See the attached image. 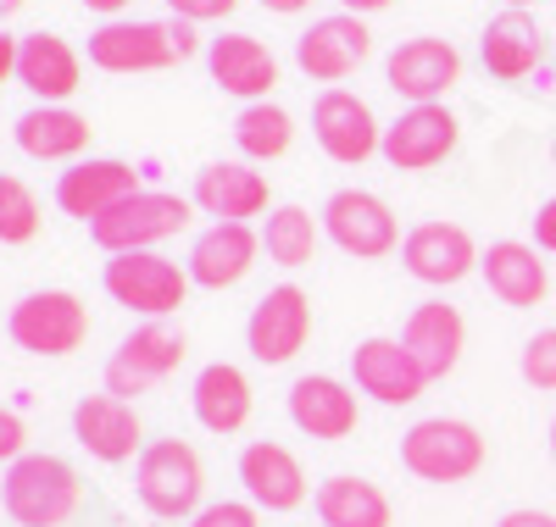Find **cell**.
Wrapping results in <instances>:
<instances>
[{"label": "cell", "mask_w": 556, "mask_h": 527, "mask_svg": "<svg viewBox=\"0 0 556 527\" xmlns=\"http://www.w3.org/2000/svg\"><path fill=\"white\" fill-rule=\"evenodd\" d=\"M201 51V34L195 23L184 17H167V23H101L89 34V67L101 73H162V67H178Z\"/></svg>", "instance_id": "obj_1"}, {"label": "cell", "mask_w": 556, "mask_h": 527, "mask_svg": "<svg viewBox=\"0 0 556 527\" xmlns=\"http://www.w3.org/2000/svg\"><path fill=\"white\" fill-rule=\"evenodd\" d=\"M78 472L62 455H17L0 477V505L17 527H62L78 511Z\"/></svg>", "instance_id": "obj_2"}, {"label": "cell", "mask_w": 556, "mask_h": 527, "mask_svg": "<svg viewBox=\"0 0 556 527\" xmlns=\"http://www.w3.org/2000/svg\"><path fill=\"white\" fill-rule=\"evenodd\" d=\"M484 455V434L462 416H424L401 434V466L424 484H468Z\"/></svg>", "instance_id": "obj_3"}, {"label": "cell", "mask_w": 556, "mask_h": 527, "mask_svg": "<svg viewBox=\"0 0 556 527\" xmlns=\"http://www.w3.org/2000/svg\"><path fill=\"white\" fill-rule=\"evenodd\" d=\"M134 494L151 516L162 522H178V516H195L206 511L201 494H206V472H201V455L184 445V439H156L139 450L134 461Z\"/></svg>", "instance_id": "obj_4"}, {"label": "cell", "mask_w": 556, "mask_h": 527, "mask_svg": "<svg viewBox=\"0 0 556 527\" xmlns=\"http://www.w3.org/2000/svg\"><path fill=\"white\" fill-rule=\"evenodd\" d=\"M101 283H106V295L117 306L162 322V317H173L184 306V295H190V267H178V261H167L156 250H123V256L106 261Z\"/></svg>", "instance_id": "obj_5"}, {"label": "cell", "mask_w": 556, "mask_h": 527, "mask_svg": "<svg viewBox=\"0 0 556 527\" xmlns=\"http://www.w3.org/2000/svg\"><path fill=\"white\" fill-rule=\"evenodd\" d=\"M190 206L195 201L167 195V189H139V195H128L123 206H112L106 217L89 222V239L112 256L151 250V245H162V239H173L178 228H190Z\"/></svg>", "instance_id": "obj_6"}, {"label": "cell", "mask_w": 556, "mask_h": 527, "mask_svg": "<svg viewBox=\"0 0 556 527\" xmlns=\"http://www.w3.org/2000/svg\"><path fill=\"white\" fill-rule=\"evenodd\" d=\"M7 333L28 356H73L89 339V306L73 290H34L12 306Z\"/></svg>", "instance_id": "obj_7"}, {"label": "cell", "mask_w": 556, "mask_h": 527, "mask_svg": "<svg viewBox=\"0 0 556 527\" xmlns=\"http://www.w3.org/2000/svg\"><path fill=\"white\" fill-rule=\"evenodd\" d=\"M184 333L167 327V322H146V327H134L128 339L112 350L106 361V395L117 400H134V395H151L156 383H167L184 361Z\"/></svg>", "instance_id": "obj_8"}, {"label": "cell", "mask_w": 556, "mask_h": 527, "mask_svg": "<svg viewBox=\"0 0 556 527\" xmlns=\"http://www.w3.org/2000/svg\"><path fill=\"white\" fill-rule=\"evenodd\" d=\"M312 339V295L301 290V283H278V290H267L245 322V350L251 361L262 367H285L306 350Z\"/></svg>", "instance_id": "obj_9"}, {"label": "cell", "mask_w": 556, "mask_h": 527, "mask_svg": "<svg viewBox=\"0 0 556 527\" xmlns=\"http://www.w3.org/2000/svg\"><path fill=\"white\" fill-rule=\"evenodd\" d=\"M312 139L340 167H362L374 151H384V128H379L374 106L351 89H323L312 101Z\"/></svg>", "instance_id": "obj_10"}, {"label": "cell", "mask_w": 556, "mask_h": 527, "mask_svg": "<svg viewBox=\"0 0 556 527\" xmlns=\"http://www.w3.org/2000/svg\"><path fill=\"white\" fill-rule=\"evenodd\" d=\"M323 233L356 261H379L401 245L395 211L379 195H367V189H340V195H329V206H323Z\"/></svg>", "instance_id": "obj_11"}, {"label": "cell", "mask_w": 556, "mask_h": 527, "mask_svg": "<svg viewBox=\"0 0 556 527\" xmlns=\"http://www.w3.org/2000/svg\"><path fill=\"white\" fill-rule=\"evenodd\" d=\"M367 51H374V34H367V23L351 17V12L317 17V23L295 39L301 73H306L312 83H329V89H340V78H351V73L367 62Z\"/></svg>", "instance_id": "obj_12"}, {"label": "cell", "mask_w": 556, "mask_h": 527, "mask_svg": "<svg viewBox=\"0 0 556 527\" xmlns=\"http://www.w3.org/2000/svg\"><path fill=\"white\" fill-rule=\"evenodd\" d=\"M462 78V56L451 39H434V34H417V39H401L390 62H384V83L412 106H434L440 94Z\"/></svg>", "instance_id": "obj_13"}, {"label": "cell", "mask_w": 556, "mask_h": 527, "mask_svg": "<svg viewBox=\"0 0 556 527\" xmlns=\"http://www.w3.org/2000/svg\"><path fill=\"white\" fill-rule=\"evenodd\" d=\"M479 245L468 228L456 222H417L406 239H401V261L417 283H434V290H451V283H462L473 267H479Z\"/></svg>", "instance_id": "obj_14"}, {"label": "cell", "mask_w": 556, "mask_h": 527, "mask_svg": "<svg viewBox=\"0 0 556 527\" xmlns=\"http://www.w3.org/2000/svg\"><path fill=\"white\" fill-rule=\"evenodd\" d=\"M462 139V123L434 101V106H406L390 128H384V162L395 172H429L440 167Z\"/></svg>", "instance_id": "obj_15"}, {"label": "cell", "mask_w": 556, "mask_h": 527, "mask_svg": "<svg viewBox=\"0 0 556 527\" xmlns=\"http://www.w3.org/2000/svg\"><path fill=\"white\" fill-rule=\"evenodd\" d=\"M351 377H356V389L379 406H412L429 389V377L412 361V350L401 339H384V333H374V339H362L351 350Z\"/></svg>", "instance_id": "obj_16"}, {"label": "cell", "mask_w": 556, "mask_h": 527, "mask_svg": "<svg viewBox=\"0 0 556 527\" xmlns=\"http://www.w3.org/2000/svg\"><path fill=\"white\" fill-rule=\"evenodd\" d=\"M128 195H139V172L117 156H89V162H73L62 178H56V206L78 222H96L106 217L112 206H123Z\"/></svg>", "instance_id": "obj_17"}, {"label": "cell", "mask_w": 556, "mask_h": 527, "mask_svg": "<svg viewBox=\"0 0 556 527\" xmlns=\"http://www.w3.org/2000/svg\"><path fill=\"white\" fill-rule=\"evenodd\" d=\"M479 62L501 83H518V78L540 73V62H545V28H540V17L529 7L495 12L484 23V34H479Z\"/></svg>", "instance_id": "obj_18"}, {"label": "cell", "mask_w": 556, "mask_h": 527, "mask_svg": "<svg viewBox=\"0 0 556 527\" xmlns=\"http://www.w3.org/2000/svg\"><path fill=\"white\" fill-rule=\"evenodd\" d=\"M206 73L223 94H240V101H267L278 83V62L256 34H217L206 44Z\"/></svg>", "instance_id": "obj_19"}, {"label": "cell", "mask_w": 556, "mask_h": 527, "mask_svg": "<svg viewBox=\"0 0 556 527\" xmlns=\"http://www.w3.org/2000/svg\"><path fill=\"white\" fill-rule=\"evenodd\" d=\"M240 484H245L256 511H295V505H306V472H301L295 450L273 445V439H256V445L240 450Z\"/></svg>", "instance_id": "obj_20"}, {"label": "cell", "mask_w": 556, "mask_h": 527, "mask_svg": "<svg viewBox=\"0 0 556 527\" xmlns=\"http://www.w3.org/2000/svg\"><path fill=\"white\" fill-rule=\"evenodd\" d=\"M73 439L96 455V461H106V466L128 461V455L139 450V411H134V400L84 395V400L73 406Z\"/></svg>", "instance_id": "obj_21"}, {"label": "cell", "mask_w": 556, "mask_h": 527, "mask_svg": "<svg viewBox=\"0 0 556 527\" xmlns=\"http://www.w3.org/2000/svg\"><path fill=\"white\" fill-rule=\"evenodd\" d=\"M479 272H484V283H490V295H495L501 306H513V311L540 306L545 290H551V272H545L540 250L523 245V239H495V245L479 256Z\"/></svg>", "instance_id": "obj_22"}, {"label": "cell", "mask_w": 556, "mask_h": 527, "mask_svg": "<svg viewBox=\"0 0 556 527\" xmlns=\"http://www.w3.org/2000/svg\"><path fill=\"white\" fill-rule=\"evenodd\" d=\"M462 339H468V322H462V311L445 306V300H424V306L406 317V327H401V345L412 350V361L424 367L429 383L445 377V372H456Z\"/></svg>", "instance_id": "obj_23"}, {"label": "cell", "mask_w": 556, "mask_h": 527, "mask_svg": "<svg viewBox=\"0 0 556 527\" xmlns=\"http://www.w3.org/2000/svg\"><path fill=\"white\" fill-rule=\"evenodd\" d=\"M256 250H262V239L245 222H212L190 245V283H201V290H235L256 267Z\"/></svg>", "instance_id": "obj_24"}, {"label": "cell", "mask_w": 556, "mask_h": 527, "mask_svg": "<svg viewBox=\"0 0 556 527\" xmlns=\"http://www.w3.org/2000/svg\"><path fill=\"white\" fill-rule=\"evenodd\" d=\"M84 62L62 34H23V56H17V83L39 94V106H62L67 94H78Z\"/></svg>", "instance_id": "obj_25"}, {"label": "cell", "mask_w": 556, "mask_h": 527, "mask_svg": "<svg viewBox=\"0 0 556 527\" xmlns=\"http://www.w3.org/2000/svg\"><path fill=\"white\" fill-rule=\"evenodd\" d=\"M206 217L217 222H245L267 211V178L251 172L245 162H206L195 172V195H190Z\"/></svg>", "instance_id": "obj_26"}, {"label": "cell", "mask_w": 556, "mask_h": 527, "mask_svg": "<svg viewBox=\"0 0 556 527\" xmlns=\"http://www.w3.org/2000/svg\"><path fill=\"white\" fill-rule=\"evenodd\" d=\"M290 422L301 427V434L312 439H351L356 434V395L345 389L340 377H295V389H290Z\"/></svg>", "instance_id": "obj_27"}, {"label": "cell", "mask_w": 556, "mask_h": 527, "mask_svg": "<svg viewBox=\"0 0 556 527\" xmlns=\"http://www.w3.org/2000/svg\"><path fill=\"white\" fill-rule=\"evenodd\" d=\"M17 151L34 156V162H78L89 151V117L84 112H67V106H34L17 117Z\"/></svg>", "instance_id": "obj_28"}, {"label": "cell", "mask_w": 556, "mask_h": 527, "mask_svg": "<svg viewBox=\"0 0 556 527\" xmlns=\"http://www.w3.org/2000/svg\"><path fill=\"white\" fill-rule=\"evenodd\" d=\"M190 406H195V422L206 427V434H240V427L251 422V377L240 367H228V361H212L195 377Z\"/></svg>", "instance_id": "obj_29"}, {"label": "cell", "mask_w": 556, "mask_h": 527, "mask_svg": "<svg viewBox=\"0 0 556 527\" xmlns=\"http://www.w3.org/2000/svg\"><path fill=\"white\" fill-rule=\"evenodd\" d=\"M317 522L323 527H390V500L379 484H367L356 472H340V477H323L317 494Z\"/></svg>", "instance_id": "obj_30"}, {"label": "cell", "mask_w": 556, "mask_h": 527, "mask_svg": "<svg viewBox=\"0 0 556 527\" xmlns=\"http://www.w3.org/2000/svg\"><path fill=\"white\" fill-rule=\"evenodd\" d=\"M262 250H267L273 267H285V272L306 267L317 256V217L306 206H273V217L262 228Z\"/></svg>", "instance_id": "obj_31"}, {"label": "cell", "mask_w": 556, "mask_h": 527, "mask_svg": "<svg viewBox=\"0 0 556 527\" xmlns=\"http://www.w3.org/2000/svg\"><path fill=\"white\" fill-rule=\"evenodd\" d=\"M235 145H240L245 162H278V156L295 145V123H290L285 106L256 101V106H245L235 117Z\"/></svg>", "instance_id": "obj_32"}, {"label": "cell", "mask_w": 556, "mask_h": 527, "mask_svg": "<svg viewBox=\"0 0 556 527\" xmlns=\"http://www.w3.org/2000/svg\"><path fill=\"white\" fill-rule=\"evenodd\" d=\"M34 233H39V195L17 172H0V245H28Z\"/></svg>", "instance_id": "obj_33"}, {"label": "cell", "mask_w": 556, "mask_h": 527, "mask_svg": "<svg viewBox=\"0 0 556 527\" xmlns=\"http://www.w3.org/2000/svg\"><path fill=\"white\" fill-rule=\"evenodd\" d=\"M518 372H523V383H529V389H545V395H556V327H540L534 339H523Z\"/></svg>", "instance_id": "obj_34"}, {"label": "cell", "mask_w": 556, "mask_h": 527, "mask_svg": "<svg viewBox=\"0 0 556 527\" xmlns=\"http://www.w3.org/2000/svg\"><path fill=\"white\" fill-rule=\"evenodd\" d=\"M167 12L184 23H223L240 12V0H167Z\"/></svg>", "instance_id": "obj_35"}, {"label": "cell", "mask_w": 556, "mask_h": 527, "mask_svg": "<svg viewBox=\"0 0 556 527\" xmlns=\"http://www.w3.org/2000/svg\"><path fill=\"white\" fill-rule=\"evenodd\" d=\"M190 527H256V505H240V500H217L206 511H195Z\"/></svg>", "instance_id": "obj_36"}, {"label": "cell", "mask_w": 556, "mask_h": 527, "mask_svg": "<svg viewBox=\"0 0 556 527\" xmlns=\"http://www.w3.org/2000/svg\"><path fill=\"white\" fill-rule=\"evenodd\" d=\"M23 445H28L23 416H17V411H0V461H17V455H23Z\"/></svg>", "instance_id": "obj_37"}, {"label": "cell", "mask_w": 556, "mask_h": 527, "mask_svg": "<svg viewBox=\"0 0 556 527\" xmlns=\"http://www.w3.org/2000/svg\"><path fill=\"white\" fill-rule=\"evenodd\" d=\"M534 250H545V256H556V195L534 211Z\"/></svg>", "instance_id": "obj_38"}, {"label": "cell", "mask_w": 556, "mask_h": 527, "mask_svg": "<svg viewBox=\"0 0 556 527\" xmlns=\"http://www.w3.org/2000/svg\"><path fill=\"white\" fill-rule=\"evenodd\" d=\"M17 56H23V39L0 28V83H12V78H17Z\"/></svg>", "instance_id": "obj_39"}, {"label": "cell", "mask_w": 556, "mask_h": 527, "mask_svg": "<svg viewBox=\"0 0 556 527\" xmlns=\"http://www.w3.org/2000/svg\"><path fill=\"white\" fill-rule=\"evenodd\" d=\"M495 527H556V516L551 511H506Z\"/></svg>", "instance_id": "obj_40"}, {"label": "cell", "mask_w": 556, "mask_h": 527, "mask_svg": "<svg viewBox=\"0 0 556 527\" xmlns=\"http://www.w3.org/2000/svg\"><path fill=\"white\" fill-rule=\"evenodd\" d=\"M340 7H345L351 17H374V12H384V7H395V0H340Z\"/></svg>", "instance_id": "obj_41"}, {"label": "cell", "mask_w": 556, "mask_h": 527, "mask_svg": "<svg viewBox=\"0 0 556 527\" xmlns=\"http://www.w3.org/2000/svg\"><path fill=\"white\" fill-rule=\"evenodd\" d=\"M262 7H267V12H278V17H295V12H306V7H312V0H262Z\"/></svg>", "instance_id": "obj_42"}, {"label": "cell", "mask_w": 556, "mask_h": 527, "mask_svg": "<svg viewBox=\"0 0 556 527\" xmlns=\"http://www.w3.org/2000/svg\"><path fill=\"white\" fill-rule=\"evenodd\" d=\"M84 7H89V12H101V17H117L128 0H84Z\"/></svg>", "instance_id": "obj_43"}, {"label": "cell", "mask_w": 556, "mask_h": 527, "mask_svg": "<svg viewBox=\"0 0 556 527\" xmlns=\"http://www.w3.org/2000/svg\"><path fill=\"white\" fill-rule=\"evenodd\" d=\"M551 461H556V416H551Z\"/></svg>", "instance_id": "obj_44"}, {"label": "cell", "mask_w": 556, "mask_h": 527, "mask_svg": "<svg viewBox=\"0 0 556 527\" xmlns=\"http://www.w3.org/2000/svg\"><path fill=\"white\" fill-rule=\"evenodd\" d=\"M506 7H540V0H506Z\"/></svg>", "instance_id": "obj_45"}, {"label": "cell", "mask_w": 556, "mask_h": 527, "mask_svg": "<svg viewBox=\"0 0 556 527\" xmlns=\"http://www.w3.org/2000/svg\"><path fill=\"white\" fill-rule=\"evenodd\" d=\"M551 162H556V139H551Z\"/></svg>", "instance_id": "obj_46"}]
</instances>
